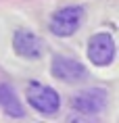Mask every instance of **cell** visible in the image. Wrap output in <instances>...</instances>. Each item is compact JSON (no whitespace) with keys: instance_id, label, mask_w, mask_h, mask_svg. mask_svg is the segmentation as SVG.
Returning a JSON list of instances; mask_svg holds the SVG:
<instances>
[{"instance_id":"obj_1","label":"cell","mask_w":119,"mask_h":123,"mask_svg":"<svg viewBox=\"0 0 119 123\" xmlns=\"http://www.w3.org/2000/svg\"><path fill=\"white\" fill-rule=\"evenodd\" d=\"M27 102L31 104L36 111H40L42 115H54L61 109V96L59 92L52 90L50 86H44L40 81H31L25 90Z\"/></svg>"},{"instance_id":"obj_2","label":"cell","mask_w":119,"mask_h":123,"mask_svg":"<svg viewBox=\"0 0 119 123\" xmlns=\"http://www.w3.org/2000/svg\"><path fill=\"white\" fill-rule=\"evenodd\" d=\"M84 6H65L56 11L52 15V21H50V31L59 38H67V36H73V33L79 29L81 21H84Z\"/></svg>"},{"instance_id":"obj_3","label":"cell","mask_w":119,"mask_h":123,"mask_svg":"<svg viewBox=\"0 0 119 123\" xmlns=\"http://www.w3.org/2000/svg\"><path fill=\"white\" fill-rule=\"evenodd\" d=\"M115 40L111 33H94L88 42V58L96 67H106L115 58Z\"/></svg>"},{"instance_id":"obj_4","label":"cell","mask_w":119,"mask_h":123,"mask_svg":"<svg viewBox=\"0 0 119 123\" xmlns=\"http://www.w3.org/2000/svg\"><path fill=\"white\" fill-rule=\"evenodd\" d=\"M50 73H52L56 79L67 81V84H79V81L88 79V69L81 65L79 61L61 56V54H54V56H52Z\"/></svg>"},{"instance_id":"obj_5","label":"cell","mask_w":119,"mask_h":123,"mask_svg":"<svg viewBox=\"0 0 119 123\" xmlns=\"http://www.w3.org/2000/svg\"><path fill=\"white\" fill-rule=\"evenodd\" d=\"M73 106H75V111L84 113V115H98L106 106V92L102 88L81 90L77 96L73 98Z\"/></svg>"},{"instance_id":"obj_6","label":"cell","mask_w":119,"mask_h":123,"mask_svg":"<svg viewBox=\"0 0 119 123\" xmlns=\"http://www.w3.org/2000/svg\"><path fill=\"white\" fill-rule=\"evenodd\" d=\"M13 48L23 58H40L42 50H44V44L36 33L27 31V29H17L13 36Z\"/></svg>"},{"instance_id":"obj_7","label":"cell","mask_w":119,"mask_h":123,"mask_svg":"<svg viewBox=\"0 0 119 123\" xmlns=\"http://www.w3.org/2000/svg\"><path fill=\"white\" fill-rule=\"evenodd\" d=\"M0 106L4 109V113L11 119H23L25 117V111L21 106L19 98L8 84H0Z\"/></svg>"}]
</instances>
